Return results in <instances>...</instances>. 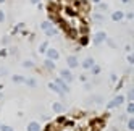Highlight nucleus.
I'll return each instance as SVG.
<instances>
[{
	"label": "nucleus",
	"mask_w": 134,
	"mask_h": 131,
	"mask_svg": "<svg viewBox=\"0 0 134 131\" xmlns=\"http://www.w3.org/2000/svg\"><path fill=\"white\" fill-rule=\"evenodd\" d=\"M105 41H107V34H105L103 31H97V32H95V36H94V44L95 45H100Z\"/></svg>",
	"instance_id": "f257e3e1"
},
{
	"label": "nucleus",
	"mask_w": 134,
	"mask_h": 131,
	"mask_svg": "<svg viewBox=\"0 0 134 131\" xmlns=\"http://www.w3.org/2000/svg\"><path fill=\"white\" fill-rule=\"evenodd\" d=\"M123 102H124V97L123 96H116V97H115V99H111L110 102H108V108H116V107H120L121 104H123Z\"/></svg>",
	"instance_id": "f03ea898"
},
{
	"label": "nucleus",
	"mask_w": 134,
	"mask_h": 131,
	"mask_svg": "<svg viewBox=\"0 0 134 131\" xmlns=\"http://www.w3.org/2000/svg\"><path fill=\"white\" fill-rule=\"evenodd\" d=\"M45 55H47V58H49V60H53V62L60 58V53H58V50H57V49H47Z\"/></svg>",
	"instance_id": "7ed1b4c3"
},
{
	"label": "nucleus",
	"mask_w": 134,
	"mask_h": 131,
	"mask_svg": "<svg viewBox=\"0 0 134 131\" xmlns=\"http://www.w3.org/2000/svg\"><path fill=\"white\" fill-rule=\"evenodd\" d=\"M60 78L65 81V83H71L73 81V73L70 70H62L60 71Z\"/></svg>",
	"instance_id": "20e7f679"
},
{
	"label": "nucleus",
	"mask_w": 134,
	"mask_h": 131,
	"mask_svg": "<svg viewBox=\"0 0 134 131\" xmlns=\"http://www.w3.org/2000/svg\"><path fill=\"white\" fill-rule=\"evenodd\" d=\"M66 63H68V67L70 68H78L79 67V60L76 55H70L68 58H66Z\"/></svg>",
	"instance_id": "39448f33"
},
{
	"label": "nucleus",
	"mask_w": 134,
	"mask_h": 131,
	"mask_svg": "<svg viewBox=\"0 0 134 131\" xmlns=\"http://www.w3.org/2000/svg\"><path fill=\"white\" fill-rule=\"evenodd\" d=\"M53 83H55L57 86H58V88L62 89V92H63V94H65V92H68V91H70V88H68V84H66V83H65V81H63L62 78H57V79H55Z\"/></svg>",
	"instance_id": "423d86ee"
},
{
	"label": "nucleus",
	"mask_w": 134,
	"mask_h": 131,
	"mask_svg": "<svg viewBox=\"0 0 134 131\" xmlns=\"http://www.w3.org/2000/svg\"><path fill=\"white\" fill-rule=\"evenodd\" d=\"M94 65H95L94 63V58H91V57H87V58L82 60V68H86V70H91Z\"/></svg>",
	"instance_id": "0eeeda50"
},
{
	"label": "nucleus",
	"mask_w": 134,
	"mask_h": 131,
	"mask_svg": "<svg viewBox=\"0 0 134 131\" xmlns=\"http://www.w3.org/2000/svg\"><path fill=\"white\" fill-rule=\"evenodd\" d=\"M52 28H53V24H52V21H49V20L41 23V29H42L44 32H45V31H49V29H52Z\"/></svg>",
	"instance_id": "6e6552de"
},
{
	"label": "nucleus",
	"mask_w": 134,
	"mask_h": 131,
	"mask_svg": "<svg viewBox=\"0 0 134 131\" xmlns=\"http://www.w3.org/2000/svg\"><path fill=\"white\" fill-rule=\"evenodd\" d=\"M27 131H41V125L37 123V121H31V123L27 125Z\"/></svg>",
	"instance_id": "1a4fd4ad"
},
{
	"label": "nucleus",
	"mask_w": 134,
	"mask_h": 131,
	"mask_svg": "<svg viewBox=\"0 0 134 131\" xmlns=\"http://www.w3.org/2000/svg\"><path fill=\"white\" fill-rule=\"evenodd\" d=\"M44 67H45L47 70L52 71V70H55V62H53V60H49V58H45V60H44Z\"/></svg>",
	"instance_id": "9d476101"
},
{
	"label": "nucleus",
	"mask_w": 134,
	"mask_h": 131,
	"mask_svg": "<svg viewBox=\"0 0 134 131\" xmlns=\"http://www.w3.org/2000/svg\"><path fill=\"white\" fill-rule=\"evenodd\" d=\"M123 18H124V13L120 12V10H118V12H115V13L111 15V20H113V21H121Z\"/></svg>",
	"instance_id": "9b49d317"
},
{
	"label": "nucleus",
	"mask_w": 134,
	"mask_h": 131,
	"mask_svg": "<svg viewBox=\"0 0 134 131\" xmlns=\"http://www.w3.org/2000/svg\"><path fill=\"white\" fill-rule=\"evenodd\" d=\"M49 89L50 91H53V92H57V94H60V96H63V92H62V89L57 86L55 83H49Z\"/></svg>",
	"instance_id": "f8f14e48"
},
{
	"label": "nucleus",
	"mask_w": 134,
	"mask_h": 131,
	"mask_svg": "<svg viewBox=\"0 0 134 131\" xmlns=\"http://www.w3.org/2000/svg\"><path fill=\"white\" fill-rule=\"evenodd\" d=\"M12 81H13L15 84H21V83H24V76H21V74H13V76H12Z\"/></svg>",
	"instance_id": "ddd939ff"
},
{
	"label": "nucleus",
	"mask_w": 134,
	"mask_h": 131,
	"mask_svg": "<svg viewBox=\"0 0 134 131\" xmlns=\"http://www.w3.org/2000/svg\"><path fill=\"white\" fill-rule=\"evenodd\" d=\"M52 110L55 112V113H62V112H63V105L60 104V102H55V104L52 105Z\"/></svg>",
	"instance_id": "4468645a"
},
{
	"label": "nucleus",
	"mask_w": 134,
	"mask_h": 131,
	"mask_svg": "<svg viewBox=\"0 0 134 131\" xmlns=\"http://www.w3.org/2000/svg\"><path fill=\"white\" fill-rule=\"evenodd\" d=\"M47 49H49V41H44V42L39 45V53H42V55H44V53L47 52Z\"/></svg>",
	"instance_id": "2eb2a0df"
},
{
	"label": "nucleus",
	"mask_w": 134,
	"mask_h": 131,
	"mask_svg": "<svg viewBox=\"0 0 134 131\" xmlns=\"http://www.w3.org/2000/svg\"><path fill=\"white\" fill-rule=\"evenodd\" d=\"M24 83L27 84V86H31V88H36L37 86V81L34 78H24Z\"/></svg>",
	"instance_id": "dca6fc26"
},
{
	"label": "nucleus",
	"mask_w": 134,
	"mask_h": 131,
	"mask_svg": "<svg viewBox=\"0 0 134 131\" xmlns=\"http://www.w3.org/2000/svg\"><path fill=\"white\" fill-rule=\"evenodd\" d=\"M87 102H89V104H91V102H97V104H102V102H103V99H102L100 96H92V97H91Z\"/></svg>",
	"instance_id": "f3484780"
},
{
	"label": "nucleus",
	"mask_w": 134,
	"mask_h": 131,
	"mask_svg": "<svg viewBox=\"0 0 134 131\" xmlns=\"http://www.w3.org/2000/svg\"><path fill=\"white\" fill-rule=\"evenodd\" d=\"M34 67V62L32 60H24L23 62V68H32Z\"/></svg>",
	"instance_id": "a211bd4d"
},
{
	"label": "nucleus",
	"mask_w": 134,
	"mask_h": 131,
	"mask_svg": "<svg viewBox=\"0 0 134 131\" xmlns=\"http://www.w3.org/2000/svg\"><path fill=\"white\" fill-rule=\"evenodd\" d=\"M126 110H128V113H129V115H132V113H134V102H128Z\"/></svg>",
	"instance_id": "6ab92c4d"
},
{
	"label": "nucleus",
	"mask_w": 134,
	"mask_h": 131,
	"mask_svg": "<svg viewBox=\"0 0 134 131\" xmlns=\"http://www.w3.org/2000/svg\"><path fill=\"white\" fill-rule=\"evenodd\" d=\"M91 71H92V74H99V73H100V67H97V65H94V67L91 68Z\"/></svg>",
	"instance_id": "aec40b11"
},
{
	"label": "nucleus",
	"mask_w": 134,
	"mask_h": 131,
	"mask_svg": "<svg viewBox=\"0 0 134 131\" xmlns=\"http://www.w3.org/2000/svg\"><path fill=\"white\" fill-rule=\"evenodd\" d=\"M128 128H129L131 131H134V118H129V120H128Z\"/></svg>",
	"instance_id": "412c9836"
},
{
	"label": "nucleus",
	"mask_w": 134,
	"mask_h": 131,
	"mask_svg": "<svg viewBox=\"0 0 134 131\" xmlns=\"http://www.w3.org/2000/svg\"><path fill=\"white\" fill-rule=\"evenodd\" d=\"M0 131H13V128L12 126H8V125H0Z\"/></svg>",
	"instance_id": "4be33fe9"
},
{
	"label": "nucleus",
	"mask_w": 134,
	"mask_h": 131,
	"mask_svg": "<svg viewBox=\"0 0 134 131\" xmlns=\"http://www.w3.org/2000/svg\"><path fill=\"white\" fill-rule=\"evenodd\" d=\"M132 92H134L132 89H131V91H128V100H129V102H132V97H134V94H132Z\"/></svg>",
	"instance_id": "5701e85b"
},
{
	"label": "nucleus",
	"mask_w": 134,
	"mask_h": 131,
	"mask_svg": "<svg viewBox=\"0 0 134 131\" xmlns=\"http://www.w3.org/2000/svg\"><path fill=\"white\" fill-rule=\"evenodd\" d=\"M3 21H5V12L0 10V23H3Z\"/></svg>",
	"instance_id": "b1692460"
},
{
	"label": "nucleus",
	"mask_w": 134,
	"mask_h": 131,
	"mask_svg": "<svg viewBox=\"0 0 134 131\" xmlns=\"http://www.w3.org/2000/svg\"><path fill=\"white\" fill-rule=\"evenodd\" d=\"M8 71H7V68H3V67H0V76H5Z\"/></svg>",
	"instance_id": "393cba45"
},
{
	"label": "nucleus",
	"mask_w": 134,
	"mask_h": 131,
	"mask_svg": "<svg viewBox=\"0 0 134 131\" xmlns=\"http://www.w3.org/2000/svg\"><path fill=\"white\" fill-rule=\"evenodd\" d=\"M124 15H126L128 20H132V18H134V13H132V12H128V13H124Z\"/></svg>",
	"instance_id": "a878e982"
},
{
	"label": "nucleus",
	"mask_w": 134,
	"mask_h": 131,
	"mask_svg": "<svg viewBox=\"0 0 134 131\" xmlns=\"http://www.w3.org/2000/svg\"><path fill=\"white\" fill-rule=\"evenodd\" d=\"M95 20H97V21H103V16L100 13H95Z\"/></svg>",
	"instance_id": "bb28decb"
},
{
	"label": "nucleus",
	"mask_w": 134,
	"mask_h": 131,
	"mask_svg": "<svg viewBox=\"0 0 134 131\" xmlns=\"http://www.w3.org/2000/svg\"><path fill=\"white\" fill-rule=\"evenodd\" d=\"M128 62H129V65H132V63H134V57H132V53H129V55H128Z\"/></svg>",
	"instance_id": "cd10ccee"
},
{
	"label": "nucleus",
	"mask_w": 134,
	"mask_h": 131,
	"mask_svg": "<svg viewBox=\"0 0 134 131\" xmlns=\"http://www.w3.org/2000/svg\"><path fill=\"white\" fill-rule=\"evenodd\" d=\"M82 45H86V44H87V37H81V41H79Z\"/></svg>",
	"instance_id": "c85d7f7f"
},
{
	"label": "nucleus",
	"mask_w": 134,
	"mask_h": 131,
	"mask_svg": "<svg viewBox=\"0 0 134 131\" xmlns=\"http://www.w3.org/2000/svg\"><path fill=\"white\" fill-rule=\"evenodd\" d=\"M107 42H108V44L111 45V47H116V44H115V42H113V39H107Z\"/></svg>",
	"instance_id": "c756f323"
},
{
	"label": "nucleus",
	"mask_w": 134,
	"mask_h": 131,
	"mask_svg": "<svg viewBox=\"0 0 134 131\" xmlns=\"http://www.w3.org/2000/svg\"><path fill=\"white\" fill-rule=\"evenodd\" d=\"M41 0H31V3H39Z\"/></svg>",
	"instance_id": "7c9ffc66"
},
{
	"label": "nucleus",
	"mask_w": 134,
	"mask_h": 131,
	"mask_svg": "<svg viewBox=\"0 0 134 131\" xmlns=\"http://www.w3.org/2000/svg\"><path fill=\"white\" fill-rule=\"evenodd\" d=\"M121 2H123V3H129V0H121Z\"/></svg>",
	"instance_id": "2f4dec72"
},
{
	"label": "nucleus",
	"mask_w": 134,
	"mask_h": 131,
	"mask_svg": "<svg viewBox=\"0 0 134 131\" xmlns=\"http://www.w3.org/2000/svg\"><path fill=\"white\" fill-rule=\"evenodd\" d=\"M94 3H97V5H99V3H100V0H94Z\"/></svg>",
	"instance_id": "473e14b6"
},
{
	"label": "nucleus",
	"mask_w": 134,
	"mask_h": 131,
	"mask_svg": "<svg viewBox=\"0 0 134 131\" xmlns=\"http://www.w3.org/2000/svg\"><path fill=\"white\" fill-rule=\"evenodd\" d=\"M0 3H5V0H0Z\"/></svg>",
	"instance_id": "72a5a7b5"
}]
</instances>
